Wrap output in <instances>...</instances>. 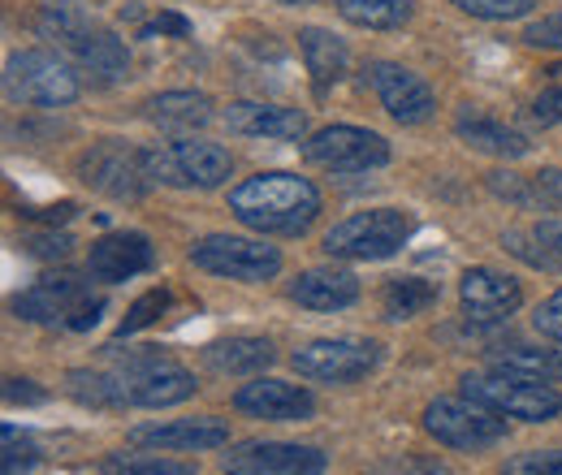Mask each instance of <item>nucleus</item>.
<instances>
[{
	"label": "nucleus",
	"instance_id": "f257e3e1",
	"mask_svg": "<svg viewBox=\"0 0 562 475\" xmlns=\"http://www.w3.org/2000/svg\"><path fill=\"white\" fill-rule=\"evenodd\" d=\"M229 212L256 229V234H281L294 238L321 216V191L299 173H256L229 191Z\"/></svg>",
	"mask_w": 562,
	"mask_h": 475
},
{
	"label": "nucleus",
	"instance_id": "f03ea898",
	"mask_svg": "<svg viewBox=\"0 0 562 475\" xmlns=\"http://www.w3.org/2000/svg\"><path fill=\"white\" fill-rule=\"evenodd\" d=\"M113 376H117V389L126 398V407H178L195 394V376L160 354L156 346H135V350H117L113 354Z\"/></svg>",
	"mask_w": 562,
	"mask_h": 475
},
{
	"label": "nucleus",
	"instance_id": "7ed1b4c3",
	"mask_svg": "<svg viewBox=\"0 0 562 475\" xmlns=\"http://www.w3.org/2000/svg\"><path fill=\"white\" fill-rule=\"evenodd\" d=\"M143 156H147L151 182L178 186V191H212V186L229 182V173H234V156L209 138H178V143L143 147Z\"/></svg>",
	"mask_w": 562,
	"mask_h": 475
},
{
	"label": "nucleus",
	"instance_id": "20e7f679",
	"mask_svg": "<svg viewBox=\"0 0 562 475\" xmlns=\"http://www.w3.org/2000/svg\"><path fill=\"white\" fill-rule=\"evenodd\" d=\"M412 238V216L403 207H368L355 212L347 220H338L325 234V251L334 260H390L403 251V242Z\"/></svg>",
	"mask_w": 562,
	"mask_h": 475
},
{
	"label": "nucleus",
	"instance_id": "39448f33",
	"mask_svg": "<svg viewBox=\"0 0 562 475\" xmlns=\"http://www.w3.org/2000/svg\"><path fill=\"white\" fill-rule=\"evenodd\" d=\"M463 394L481 407L497 410L506 419H519V423H550L562 415V394L546 381H528V376H515V372H476V376H463Z\"/></svg>",
	"mask_w": 562,
	"mask_h": 475
},
{
	"label": "nucleus",
	"instance_id": "423d86ee",
	"mask_svg": "<svg viewBox=\"0 0 562 475\" xmlns=\"http://www.w3.org/2000/svg\"><path fill=\"white\" fill-rule=\"evenodd\" d=\"M4 91L13 104H35V109H66L78 100L82 82L57 53L48 48H22L4 66Z\"/></svg>",
	"mask_w": 562,
	"mask_h": 475
},
{
	"label": "nucleus",
	"instance_id": "0eeeda50",
	"mask_svg": "<svg viewBox=\"0 0 562 475\" xmlns=\"http://www.w3.org/2000/svg\"><path fill=\"white\" fill-rule=\"evenodd\" d=\"M78 178L104 195V200H117V204H135L151 191V173H147V156L143 147H126L117 138H104L95 147H87L78 156Z\"/></svg>",
	"mask_w": 562,
	"mask_h": 475
},
{
	"label": "nucleus",
	"instance_id": "6e6552de",
	"mask_svg": "<svg viewBox=\"0 0 562 475\" xmlns=\"http://www.w3.org/2000/svg\"><path fill=\"white\" fill-rule=\"evenodd\" d=\"M424 432L450 450L476 454V450H490L497 441H506V415L472 403L468 394L463 398H437L424 407Z\"/></svg>",
	"mask_w": 562,
	"mask_h": 475
},
{
	"label": "nucleus",
	"instance_id": "1a4fd4ad",
	"mask_svg": "<svg viewBox=\"0 0 562 475\" xmlns=\"http://www.w3.org/2000/svg\"><path fill=\"white\" fill-rule=\"evenodd\" d=\"M303 381L321 385H355L381 363V346L368 338H316L290 354Z\"/></svg>",
	"mask_w": 562,
	"mask_h": 475
},
{
	"label": "nucleus",
	"instance_id": "9d476101",
	"mask_svg": "<svg viewBox=\"0 0 562 475\" xmlns=\"http://www.w3.org/2000/svg\"><path fill=\"white\" fill-rule=\"evenodd\" d=\"M191 264L212 276H229V281H273L281 272V251L265 247L256 238H238V234H209L191 247Z\"/></svg>",
	"mask_w": 562,
	"mask_h": 475
},
{
	"label": "nucleus",
	"instance_id": "9b49d317",
	"mask_svg": "<svg viewBox=\"0 0 562 475\" xmlns=\"http://www.w3.org/2000/svg\"><path fill=\"white\" fill-rule=\"evenodd\" d=\"M303 160L329 173H368L390 160V143L363 126H325L303 143Z\"/></svg>",
	"mask_w": 562,
	"mask_h": 475
},
{
	"label": "nucleus",
	"instance_id": "f8f14e48",
	"mask_svg": "<svg viewBox=\"0 0 562 475\" xmlns=\"http://www.w3.org/2000/svg\"><path fill=\"white\" fill-rule=\"evenodd\" d=\"M329 454L294 441H243L225 454V475H325Z\"/></svg>",
	"mask_w": 562,
	"mask_h": 475
},
{
	"label": "nucleus",
	"instance_id": "ddd939ff",
	"mask_svg": "<svg viewBox=\"0 0 562 475\" xmlns=\"http://www.w3.org/2000/svg\"><path fill=\"white\" fill-rule=\"evenodd\" d=\"M363 78H368V87L376 91L381 109H385L398 126H420V122L432 117V109H437L432 87L424 82L420 73L398 66V61H372V66L363 69Z\"/></svg>",
	"mask_w": 562,
	"mask_h": 475
},
{
	"label": "nucleus",
	"instance_id": "4468645a",
	"mask_svg": "<svg viewBox=\"0 0 562 475\" xmlns=\"http://www.w3.org/2000/svg\"><path fill=\"white\" fill-rule=\"evenodd\" d=\"M229 441V423L216 415L195 419H165V423H139L131 428V445L143 450H165V454H204Z\"/></svg>",
	"mask_w": 562,
	"mask_h": 475
},
{
	"label": "nucleus",
	"instance_id": "2eb2a0df",
	"mask_svg": "<svg viewBox=\"0 0 562 475\" xmlns=\"http://www.w3.org/2000/svg\"><path fill=\"white\" fill-rule=\"evenodd\" d=\"M234 407L251 419H269V423H303L316 415V398L303 385H290L278 376H256L251 385H243L234 394Z\"/></svg>",
	"mask_w": 562,
	"mask_h": 475
},
{
	"label": "nucleus",
	"instance_id": "dca6fc26",
	"mask_svg": "<svg viewBox=\"0 0 562 475\" xmlns=\"http://www.w3.org/2000/svg\"><path fill=\"white\" fill-rule=\"evenodd\" d=\"M156 264V251L147 242V234L135 229H122V234H104L91 242L87 251V272L100 281V285H117V281H131Z\"/></svg>",
	"mask_w": 562,
	"mask_h": 475
},
{
	"label": "nucleus",
	"instance_id": "f3484780",
	"mask_svg": "<svg viewBox=\"0 0 562 475\" xmlns=\"http://www.w3.org/2000/svg\"><path fill=\"white\" fill-rule=\"evenodd\" d=\"M459 298H463V312L472 320L493 325V320H506L524 307V285L497 269H468L459 281Z\"/></svg>",
	"mask_w": 562,
	"mask_h": 475
},
{
	"label": "nucleus",
	"instance_id": "a211bd4d",
	"mask_svg": "<svg viewBox=\"0 0 562 475\" xmlns=\"http://www.w3.org/2000/svg\"><path fill=\"white\" fill-rule=\"evenodd\" d=\"M82 298H87V285L74 272H48L13 298V316L26 325H53V320H66Z\"/></svg>",
	"mask_w": 562,
	"mask_h": 475
},
{
	"label": "nucleus",
	"instance_id": "6ab92c4d",
	"mask_svg": "<svg viewBox=\"0 0 562 475\" xmlns=\"http://www.w3.org/2000/svg\"><path fill=\"white\" fill-rule=\"evenodd\" d=\"M221 122L234 135L247 138H278V143H299L307 135V117L299 109H281V104H256V100H238L221 113Z\"/></svg>",
	"mask_w": 562,
	"mask_h": 475
},
{
	"label": "nucleus",
	"instance_id": "aec40b11",
	"mask_svg": "<svg viewBox=\"0 0 562 475\" xmlns=\"http://www.w3.org/2000/svg\"><path fill=\"white\" fill-rule=\"evenodd\" d=\"M290 298L307 312H342L359 303V276L347 269H307L290 281Z\"/></svg>",
	"mask_w": 562,
	"mask_h": 475
},
{
	"label": "nucleus",
	"instance_id": "412c9836",
	"mask_svg": "<svg viewBox=\"0 0 562 475\" xmlns=\"http://www.w3.org/2000/svg\"><path fill=\"white\" fill-rule=\"evenodd\" d=\"M299 53H303V66L312 73L316 91H329L351 69V48L334 31H325V26H303L299 31Z\"/></svg>",
	"mask_w": 562,
	"mask_h": 475
},
{
	"label": "nucleus",
	"instance_id": "4be33fe9",
	"mask_svg": "<svg viewBox=\"0 0 562 475\" xmlns=\"http://www.w3.org/2000/svg\"><path fill=\"white\" fill-rule=\"evenodd\" d=\"M454 135L463 138L468 147L485 151V156H502V160L528 156V138L519 135L515 126H506V122H497V117H485V113H472V109H463V113L454 117Z\"/></svg>",
	"mask_w": 562,
	"mask_h": 475
},
{
	"label": "nucleus",
	"instance_id": "5701e85b",
	"mask_svg": "<svg viewBox=\"0 0 562 475\" xmlns=\"http://www.w3.org/2000/svg\"><path fill=\"white\" fill-rule=\"evenodd\" d=\"M143 117L160 131H204L212 122V100L200 91H160L143 104Z\"/></svg>",
	"mask_w": 562,
	"mask_h": 475
},
{
	"label": "nucleus",
	"instance_id": "b1692460",
	"mask_svg": "<svg viewBox=\"0 0 562 475\" xmlns=\"http://www.w3.org/2000/svg\"><path fill=\"white\" fill-rule=\"evenodd\" d=\"M204 359H209L212 372H221V376H251V372H265L278 359V350H273L269 338H225L212 341L209 350H204Z\"/></svg>",
	"mask_w": 562,
	"mask_h": 475
},
{
	"label": "nucleus",
	"instance_id": "393cba45",
	"mask_svg": "<svg viewBox=\"0 0 562 475\" xmlns=\"http://www.w3.org/2000/svg\"><path fill=\"white\" fill-rule=\"evenodd\" d=\"M74 61L87 69V73H95V78H104V82H113V78H122L126 69H131V53H126V44L113 35V31H104V26H91L78 44L70 48Z\"/></svg>",
	"mask_w": 562,
	"mask_h": 475
},
{
	"label": "nucleus",
	"instance_id": "a878e982",
	"mask_svg": "<svg viewBox=\"0 0 562 475\" xmlns=\"http://www.w3.org/2000/svg\"><path fill=\"white\" fill-rule=\"evenodd\" d=\"M359 31H403L416 18V0H334Z\"/></svg>",
	"mask_w": 562,
	"mask_h": 475
},
{
	"label": "nucleus",
	"instance_id": "bb28decb",
	"mask_svg": "<svg viewBox=\"0 0 562 475\" xmlns=\"http://www.w3.org/2000/svg\"><path fill=\"white\" fill-rule=\"evenodd\" d=\"M493 367L554 385V381H562V350H546V346H502L493 354Z\"/></svg>",
	"mask_w": 562,
	"mask_h": 475
},
{
	"label": "nucleus",
	"instance_id": "cd10ccee",
	"mask_svg": "<svg viewBox=\"0 0 562 475\" xmlns=\"http://www.w3.org/2000/svg\"><path fill=\"white\" fill-rule=\"evenodd\" d=\"M91 26H100V22H95L78 0H53V4H44L40 18H35V31H40L44 39L61 44V48H74Z\"/></svg>",
	"mask_w": 562,
	"mask_h": 475
},
{
	"label": "nucleus",
	"instance_id": "c85d7f7f",
	"mask_svg": "<svg viewBox=\"0 0 562 475\" xmlns=\"http://www.w3.org/2000/svg\"><path fill=\"white\" fill-rule=\"evenodd\" d=\"M437 303V285L432 281H424V276H394V281H385V290H381V312H385V320H412V316H420Z\"/></svg>",
	"mask_w": 562,
	"mask_h": 475
},
{
	"label": "nucleus",
	"instance_id": "c756f323",
	"mask_svg": "<svg viewBox=\"0 0 562 475\" xmlns=\"http://www.w3.org/2000/svg\"><path fill=\"white\" fill-rule=\"evenodd\" d=\"M70 394L82 403V407H95V410H113V407H126L122 389H117V376H104V372H87V367H74L66 376Z\"/></svg>",
	"mask_w": 562,
	"mask_h": 475
},
{
	"label": "nucleus",
	"instance_id": "7c9ffc66",
	"mask_svg": "<svg viewBox=\"0 0 562 475\" xmlns=\"http://www.w3.org/2000/svg\"><path fill=\"white\" fill-rule=\"evenodd\" d=\"M100 475H195V467L156 454H109L100 463Z\"/></svg>",
	"mask_w": 562,
	"mask_h": 475
},
{
	"label": "nucleus",
	"instance_id": "2f4dec72",
	"mask_svg": "<svg viewBox=\"0 0 562 475\" xmlns=\"http://www.w3.org/2000/svg\"><path fill=\"white\" fill-rule=\"evenodd\" d=\"M165 307H169V290H165V285H156V290L139 294V298L131 303V312L122 316L117 338H131V333H139V329H147V325H156V320L165 316Z\"/></svg>",
	"mask_w": 562,
	"mask_h": 475
},
{
	"label": "nucleus",
	"instance_id": "473e14b6",
	"mask_svg": "<svg viewBox=\"0 0 562 475\" xmlns=\"http://www.w3.org/2000/svg\"><path fill=\"white\" fill-rule=\"evenodd\" d=\"M450 4L481 22H515V18H528L541 0H450Z\"/></svg>",
	"mask_w": 562,
	"mask_h": 475
},
{
	"label": "nucleus",
	"instance_id": "72a5a7b5",
	"mask_svg": "<svg viewBox=\"0 0 562 475\" xmlns=\"http://www.w3.org/2000/svg\"><path fill=\"white\" fill-rule=\"evenodd\" d=\"M0 441H4V454H0V475H26L35 463H40V445H35L31 437H22L13 423H4Z\"/></svg>",
	"mask_w": 562,
	"mask_h": 475
},
{
	"label": "nucleus",
	"instance_id": "f704fd0d",
	"mask_svg": "<svg viewBox=\"0 0 562 475\" xmlns=\"http://www.w3.org/2000/svg\"><path fill=\"white\" fill-rule=\"evenodd\" d=\"M490 191L497 200H506V204L515 207H546L541 191H537V178H524V173L497 169V173H490Z\"/></svg>",
	"mask_w": 562,
	"mask_h": 475
},
{
	"label": "nucleus",
	"instance_id": "c9c22d12",
	"mask_svg": "<svg viewBox=\"0 0 562 475\" xmlns=\"http://www.w3.org/2000/svg\"><path fill=\"white\" fill-rule=\"evenodd\" d=\"M502 247H506L510 256H519L524 264H532V269H546V272L562 269V260L537 238V234H532V229H528V234H524V229H510V234L502 238Z\"/></svg>",
	"mask_w": 562,
	"mask_h": 475
},
{
	"label": "nucleus",
	"instance_id": "e433bc0d",
	"mask_svg": "<svg viewBox=\"0 0 562 475\" xmlns=\"http://www.w3.org/2000/svg\"><path fill=\"white\" fill-rule=\"evenodd\" d=\"M70 247H74V238L70 234H57V225L44 229V234H26V238H22V251L35 256V260H66Z\"/></svg>",
	"mask_w": 562,
	"mask_h": 475
},
{
	"label": "nucleus",
	"instance_id": "4c0bfd02",
	"mask_svg": "<svg viewBox=\"0 0 562 475\" xmlns=\"http://www.w3.org/2000/svg\"><path fill=\"white\" fill-rule=\"evenodd\" d=\"M506 475H562V450H528L506 463Z\"/></svg>",
	"mask_w": 562,
	"mask_h": 475
},
{
	"label": "nucleus",
	"instance_id": "58836bf2",
	"mask_svg": "<svg viewBox=\"0 0 562 475\" xmlns=\"http://www.w3.org/2000/svg\"><path fill=\"white\" fill-rule=\"evenodd\" d=\"M524 44H528V48H541V53H562V13L537 18V22L524 31Z\"/></svg>",
	"mask_w": 562,
	"mask_h": 475
},
{
	"label": "nucleus",
	"instance_id": "ea45409f",
	"mask_svg": "<svg viewBox=\"0 0 562 475\" xmlns=\"http://www.w3.org/2000/svg\"><path fill=\"white\" fill-rule=\"evenodd\" d=\"M532 325H537V333H541V338H550V341H559L562 346V290H554V294L537 307Z\"/></svg>",
	"mask_w": 562,
	"mask_h": 475
},
{
	"label": "nucleus",
	"instance_id": "a19ab883",
	"mask_svg": "<svg viewBox=\"0 0 562 475\" xmlns=\"http://www.w3.org/2000/svg\"><path fill=\"white\" fill-rule=\"evenodd\" d=\"M381 475H450V467L437 459H424V454H403V459L385 463Z\"/></svg>",
	"mask_w": 562,
	"mask_h": 475
},
{
	"label": "nucleus",
	"instance_id": "79ce46f5",
	"mask_svg": "<svg viewBox=\"0 0 562 475\" xmlns=\"http://www.w3.org/2000/svg\"><path fill=\"white\" fill-rule=\"evenodd\" d=\"M100 312H104V298H91V294H87V298L74 307L70 316H66V329H74V333H87V329L100 320Z\"/></svg>",
	"mask_w": 562,
	"mask_h": 475
},
{
	"label": "nucleus",
	"instance_id": "37998d69",
	"mask_svg": "<svg viewBox=\"0 0 562 475\" xmlns=\"http://www.w3.org/2000/svg\"><path fill=\"white\" fill-rule=\"evenodd\" d=\"M532 117H537L541 126H559L562 122V87H550V91H541V95H537Z\"/></svg>",
	"mask_w": 562,
	"mask_h": 475
},
{
	"label": "nucleus",
	"instance_id": "c03bdc74",
	"mask_svg": "<svg viewBox=\"0 0 562 475\" xmlns=\"http://www.w3.org/2000/svg\"><path fill=\"white\" fill-rule=\"evenodd\" d=\"M532 178H537V191L546 200V212H562V169H541Z\"/></svg>",
	"mask_w": 562,
	"mask_h": 475
},
{
	"label": "nucleus",
	"instance_id": "a18cd8bd",
	"mask_svg": "<svg viewBox=\"0 0 562 475\" xmlns=\"http://www.w3.org/2000/svg\"><path fill=\"white\" fill-rule=\"evenodd\" d=\"M4 398L18 407V403H44L48 394H44V389H35V381H18V376H13V381L4 385Z\"/></svg>",
	"mask_w": 562,
	"mask_h": 475
},
{
	"label": "nucleus",
	"instance_id": "49530a36",
	"mask_svg": "<svg viewBox=\"0 0 562 475\" xmlns=\"http://www.w3.org/2000/svg\"><path fill=\"white\" fill-rule=\"evenodd\" d=\"M78 207L70 204V200H61L57 207H26L22 216H31V220H44V225H61V220H70Z\"/></svg>",
	"mask_w": 562,
	"mask_h": 475
},
{
	"label": "nucleus",
	"instance_id": "de8ad7c7",
	"mask_svg": "<svg viewBox=\"0 0 562 475\" xmlns=\"http://www.w3.org/2000/svg\"><path fill=\"white\" fill-rule=\"evenodd\" d=\"M532 234H537V238H541V242H546V247L562 260V220H537V225H532Z\"/></svg>",
	"mask_w": 562,
	"mask_h": 475
},
{
	"label": "nucleus",
	"instance_id": "09e8293b",
	"mask_svg": "<svg viewBox=\"0 0 562 475\" xmlns=\"http://www.w3.org/2000/svg\"><path fill=\"white\" fill-rule=\"evenodd\" d=\"M151 31H160V35H178V39H182V35H191V22H187L182 13H160V18L151 22Z\"/></svg>",
	"mask_w": 562,
	"mask_h": 475
},
{
	"label": "nucleus",
	"instance_id": "8fccbe9b",
	"mask_svg": "<svg viewBox=\"0 0 562 475\" xmlns=\"http://www.w3.org/2000/svg\"><path fill=\"white\" fill-rule=\"evenodd\" d=\"M273 4H285V9H294V4H316V0H273Z\"/></svg>",
	"mask_w": 562,
	"mask_h": 475
}]
</instances>
